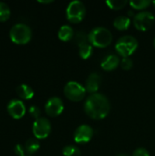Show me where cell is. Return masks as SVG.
I'll list each match as a JSON object with an SVG mask.
<instances>
[{
	"label": "cell",
	"mask_w": 155,
	"mask_h": 156,
	"mask_svg": "<svg viewBox=\"0 0 155 156\" xmlns=\"http://www.w3.org/2000/svg\"><path fill=\"white\" fill-rule=\"evenodd\" d=\"M120 59L118 58V56L116 55H109L107 56L101 62L100 66L102 68V69L106 70V71H111L115 69L119 64H120Z\"/></svg>",
	"instance_id": "obj_13"
},
{
	"label": "cell",
	"mask_w": 155,
	"mask_h": 156,
	"mask_svg": "<svg viewBox=\"0 0 155 156\" xmlns=\"http://www.w3.org/2000/svg\"><path fill=\"white\" fill-rule=\"evenodd\" d=\"M25 156H26V155H25Z\"/></svg>",
	"instance_id": "obj_32"
},
{
	"label": "cell",
	"mask_w": 155,
	"mask_h": 156,
	"mask_svg": "<svg viewBox=\"0 0 155 156\" xmlns=\"http://www.w3.org/2000/svg\"><path fill=\"white\" fill-rule=\"evenodd\" d=\"M51 132V125L47 118L40 117L33 123V133L37 139H46Z\"/></svg>",
	"instance_id": "obj_8"
},
{
	"label": "cell",
	"mask_w": 155,
	"mask_h": 156,
	"mask_svg": "<svg viewBox=\"0 0 155 156\" xmlns=\"http://www.w3.org/2000/svg\"><path fill=\"white\" fill-rule=\"evenodd\" d=\"M132 156H150V154L144 148H138L133 152Z\"/></svg>",
	"instance_id": "obj_26"
},
{
	"label": "cell",
	"mask_w": 155,
	"mask_h": 156,
	"mask_svg": "<svg viewBox=\"0 0 155 156\" xmlns=\"http://www.w3.org/2000/svg\"><path fill=\"white\" fill-rule=\"evenodd\" d=\"M74 42H75V44L79 48V47H81V46H83V45H86V44H88V35L85 33V32H83V31H79V32H77L76 34H75V36H74Z\"/></svg>",
	"instance_id": "obj_19"
},
{
	"label": "cell",
	"mask_w": 155,
	"mask_h": 156,
	"mask_svg": "<svg viewBox=\"0 0 155 156\" xmlns=\"http://www.w3.org/2000/svg\"><path fill=\"white\" fill-rule=\"evenodd\" d=\"M17 96L22 100H30L34 97V90L26 84H21L16 89Z\"/></svg>",
	"instance_id": "obj_14"
},
{
	"label": "cell",
	"mask_w": 155,
	"mask_h": 156,
	"mask_svg": "<svg viewBox=\"0 0 155 156\" xmlns=\"http://www.w3.org/2000/svg\"><path fill=\"white\" fill-rule=\"evenodd\" d=\"M58 38L62 41H69L74 37V31L73 28L69 26V25H64L62 26L58 33Z\"/></svg>",
	"instance_id": "obj_15"
},
{
	"label": "cell",
	"mask_w": 155,
	"mask_h": 156,
	"mask_svg": "<svg viewBox=\"0 0 155 156\" xmlns=\"http://www.w3.org/2000/svg\"><path fill=\"white\" fill-rule=\"evenodd\" d=\"M153 2L150 0H132L130 1V5L136 10H143L147 8Z\"/></svg>",
	"instance_id": "obj_18"
},
{
	"label": "cell",
	"mask_w": 155,
	"mask_h": 156,
	"mask_svg": "<svg viewBox=\"0 0 155 156\" xmlns=\"http://www.w3.org/2000/svg\"><path fill=\"white\" fill-rule=\"evenodd\" d=\"M79 57H80L81 58H83V59L89 58L91 56L92 51H93L92 46H91L90 44H89V43L86 44V45H83V46L79 47Z\"/></svg>",
	"instance_id": "obj_20"
},
{
	"label": "cell",
	"mask_w": 155,
	"mask_h": 156,
	"mask_svg": "<svg viewBox=\"0 0 155 156\" xmlns=\"http://www.w3.org/2000/svg\"><path fill=\"white\" fill-rule=\"evenodd\" d=\"M38 2L39 3H42V4H48V3H51L52 1L51 0H49V1H41V0H39Z\"/></svg>",
	"instance_id": "obj_28"
},
{
	"label": "cell",
	"mask_w": 155,
	"mask_h": 156,
	"mask_svg": "<svg viewBox=\"0 0 155 156\" xmlns=\"http://www.w3.org/2000/svg\"><path fill=\"white\" fill-rule=\"evenodd\" d=\"M64 110V104L58 97H52L50 98L46 105H45V112L50 117H57L62 113Z\"/></svg>",
	"instance_id": "obj_9"
},
{
	"label": "cell",
	"mask_w": 155,
	"mask_h": 156,
	"mask_svg": "<svg viewBox=\"0 0 155 156\" xmlns=\"http://www.w3.org/2000/svg\"><path fill=\"white\" fill-rule=\"evenodd\" d=\"M28 112H29L30 116L35 118L36 120L40 118V110L37 106H31L28 110Z\"/></svg>",
	"instance_id": "obj_25"
},
{
	"label": "cell",
	"mask_w": 155,
	"mask_h": 156,
	"mask_svg": "<svg viewBox=\"0 0 155 156\" xmlns=\"http://www.w3.org/2000/svg\"><path fill=\"white\" fill-rule=\"evenodd\" d=\"M24 148L26 154H33L39 149V142L37 138H30L26 142Z\"/></svg>",
	"instance_id": "obj_17"
},
{
	"label": "cell",
	"mask_w": 155,
	"mask_h": 156,
	"mask_svg": "<svg viewBox=\"0 0 155 156\" xmlns=\"http://www.w3.org/2000/svg\"><path fill=\"white\" fill-rule=\"evenodd\" d=\"M100 83H101V78L100 76L98 74V73H91L87 80H86V86H85V89L88 92L91 93V94H94V93H97L100 86Z\"/></svg>",
	"instance_id": "obj_12"
},
{
	"label": "cell",
	"mask_w": 155,
	"mask_h": 156,
	"mask_svg": "<svg viewBox=\"0 0 155 156\" xmlns=\"http://www.w3.org/2000/svg\"><path fill=\"white\" fill-rule=\"evenodd\" d=\"M138 48V41L132 36L122 37L115 45V49L122 58H129Z\"/></svg>",
	"instance_id": "obj_4"
},
{
	"label": "cell",
	"mask_w": 155,
	"mask_h": 156,
	"mask_svg": "<svg viewBox=\"0 0 155 156\" xmlns=\"http://www.w3.org/2000/svg\"><path fill=\"white\" fill-rule=\"evenodd\" d=\"M9 37L12 42L17 45L27 44L32 37L30 27L25 24H16L9 31Z\"/></svg>",
	"instance_id": "obj_3"
},
{
	"label": "cell",
	"mask_w": 155,
	"mask_h": 156,
	"mask_svg": "<svg viewBox=\"0 0 155 156\" xmlns=\"http://www.w3.org/2000/svg\"><path fill=\"white\" fill-rule=\"evenodd\" d=\"M63 155L64 156H80V150L74 145H67L63 148Z\"/></svg>",
	"instance_id": "obj_23"
},
{
	"label": "cell",
	"mask_w": 155,
	"mask_h": 156,
	"mask_svg": "<svg viewBox=\"0 0 155 156\" xmlns=\"http://www.w3.org/2000/svg\"><path fill=\"white\" fill-rule=\"evenodd\" d=\"M153 44H154V48H155V39H154V43H153Z\"/></svg>",
	"instance_id": "obj_31"
},
{
	"label": "cell",
	"mask_w": 155,
	"mask_h": 156,
	"mask_svg": "<svg viewBox=\"0 0 155 156\" xmlns=\"http://www.w3.org/2000/svg\"><path fill=\"white\" fill-rule=\"evenodd\" d=\"M67 19L73 23L78 24L81 22L86 14V8L82 2L80 1H72L69 4L67 7Z\"/></svg>",
	"instance_id": "obj_5"
},
{
	"label": "cell",
	"mask_w": 155,
	"mask_h": 156,
	"mask_svg": "<svg viewBox=\"0 0 155 156\" xmlns=\"http://www.w3.org/2000/svg\"><path fill=\"white\" fill-rule=\"evenodd\" d=\"M86 114L93 120H101L108 116L111 111L109 100L102 94L94 93L88 97L84 103Z\"/></svg>",
	"instance_id": "obj_1"
},
{
	"label": "cell",
	"mask_w": 155,
	"mask_h": 156,
	"mask_svg": "<svg viewBox=\"0 0 155 156\" xmlns=\"http://www.w3.org/2000/svg\"><path fill=\"white\" fill-rule=\"evenodd\" d=\"M11 15L10 8L8 5L3 2H0V22H5L6 21Z\"/></svg>",
	"instance_id": "obj_22"
},
{
	"label": "cell",
	"mask_w": 155,
	"mask_h": 156,
	"mask_svg": "<svg viewBox=\"0 0 155 156\" xmlns=\"http://www.w3.org/2000/svg\"><path fill=\"white\" fill-rule=\"evenodd\" d=\"M14 151L17 156H25V148L20 144H16L14 148Z\"/></svg>",
	"instance_id": "obj_27"
},
{
	"label": "cell",
	"mask_w": 155,
	"mask_h": 156,
	"mask_svg": "<svg viewBox=\"0 0 155 156\" xmlns=\"http://www.w3.org/2000/svg\"><path fill=\"white\" fill-rule=\"evenodd\" d=\"M7 112L14 119H21L26 113V106L20 100H12L7 104Z\"/></svg>",
	"instance_id": "obj_11"
},
{
	"label": "cell",
	"mask_w": 155,
	"mask_h": 156,
	"mask_svg": "<svg viewBox=\"0 0 155 156\" xmlns=\"http://www.w3.org/2000/svg\"><path fill=\"white\" fill-rule=\"evenodd\" d=\"M106 4L111 9L121 10L127 5V1L126 0H108L106 1Z\"/></svg>",
	"instance_id": "obj_21"
},
{
	"label": "cell",
	"mask_w": 155,
	"mask_h": 156,
	"mask_svg": "<svg viewBox=\"0 0 155 156\" xmlns=\"http://www.w3.org/2000/svg\"><path fill=\"white\" fill-rule=\"evenodd\" d=\"M90 44L94 47L103 48L111 45L112 41L111 32L103 27H98L93 28L88 35Z\"/></svg>",
	"instance_id": "obj_2"
},
{
	"label": "cell",
	"mask_w": 155,
	"mask_h": 156,
	"mask_svg": "<svg viewBox=\"0 0 155 156\" xmlns=\"http://www.w3.org/2000/svg\"><path fill=\"white\" fill-rule=\"evenodd\" d=\"M94 134L93 129L86 124L79 126L74 133V140L77 144H86L89 143Z\"/></svg>",
	"instance_id": "obj_10"
},
{
	"label": "cell",
	"mask_w": 155,
	"mask_h": 156,
	"mask_svg": "<svg viewBox=\"0 0 155 156\" xmlns=\"http://www.w3.org/2000/svg\"><path fill=\"white\" fill-rule=\"evenodd\" d=\"M117 156H130L129 154H118Z\"/></svg>",
	"instance_id": "obj_29"
},
{
	"label": "cell",
	"mask_w": 155,
	"mask_h": 156,
	"mask_svg": "<svg viewBox=\"0 0 155 156\" xmlns=\"http://www.w3.org/2000/svg\"><path fill=\"white\" fill-rule=\"evenodd\" d=\"M120 64H121L122 69L125 70H129L133 67V61L130 58H122Z\"/></svg>",
	"instance_id": "obj_24"
},
{
	"label": "cell",
	"mask_w": 155,
	"mask_h": 156,
	"mask_svg": "<svg viewBox=\"0 0 155 156\" xmlns=\"http://www.w3.org/2000/svg\"><path fill=\"white\" fill-rule=\"evenodd\" d=\"M131 25V19L130 17L126 16H117L113 21V26L118 30H127Z\"/></svg>",
	"instance_id": "obj_16"
},
{
	"label": "cell",
	"mask_w": 155,
	"mask_h": 156,
	"mask_svg": "<svg viewBox=\"0 0 155 156\" xmlns=\"http://www.w3.org/2000/svg\"><path fill=\"white\" fill-rule=\"evenodd\" d=\"M153 5L155 6V1H153Z\"/></svg>",
	"instance_id": "obj_30"
},
{
	"label": "cell",
	"mask_w": 155,
	"mask_h": 156,
	"mask_svg": "<svg viewBox=\"0 0 155 156\" xmlns=\"http://www.w3.org/2000/svg\"><path fill=\"white\" fill-rule=\"evenodd\" d=\"M154 20V16L151 12L143 11L134 16L133 25L135 28L140 31H147L152 27Z\"/></svg>",
	"instance_id": "obj_7"
},
{
	"label": "cell",
	"mask_w": 155,
	"mask_h": 156,
	"mask_svg": "<svg viewBox=\"0 0 155 156\" xmlns=\"http://www.w3.org/2000/svg\"><path fill=\"white\" fill-rule=\"evenodd\" d=\"M86 89L77 81H69L64 87V94L71 101H80L86 96Z\"/></svg>",
	"instance_id": "obj_6"
}]
</instances>
